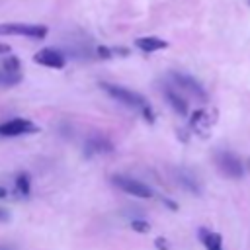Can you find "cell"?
Returning <instances> with one entry per match:
<instances>
[{
    "instance_id": "cell-19",
    "label": "cell",
    "mask_w": 250,
    "mask_h": 250,
    "mask_svg": "<svg viewBox=\"0 0 250 250\" xmlns=\"http://www.w3.org/2000/svg\"><path fill=\"white\" fill-rule=\"evenodd\" d=\"M154 242H156V248H158V250H168V244H166L164 238H156Z\"/></svg>"
},
{
    "instance_id": "cell-2",
    "label": "cell",
    "mask_w": 250,
    "mask_h": 250,
    "mask_svg": "<svg viewBox=\"0 0 250 250\" xmlns=\"http://www.w3.org/2000/svg\"><path fill=\"white\" fill-rule=\"evenodd\" d=\"M102 88L107 92V96H111L113 100H117V102H121V104H125V105L141 107V109L146 105V100H145L141 94H137V92H133V90H129V88L115 86V84H102Z\"/></svg>"
},
{
    "instance_id": "cell-8",
    "label": "cell",
    "mask_w": 250,
    "mask_h": 250,
    "mask_svg": "<svg viewBox=\"0 0 250 250\" xmlns=\"http://www.w3.org/2000/svg\"><path fill=\"white\" fill-rule=\"evenodd\" d=\"M135 45L143 51V53H152V51H160V49H166L168 43L160 37H154V35H148V37H139L135 39Z\"/></svg>"
},
{
    "instance_id": "cell-20",
    "label": "cell",
    "mask_w": 250,
    "mask_h": 250,
    "mask_svg": "<svg viewBox=\"0 0 250 250\" xmlns=\"http://www.w3.org/2000/svg\"><path fill=\"white\" fill-rule=\"evenodd\" d=\"M8 219H10V213H8L6 209L0 207V221H8Z\"/></svg>"
},
{
    "instance_id": "cell-6",
    "label": "cell",
    "mask_w": 250,
    "mask_h": 250,
    "mask_svg": "<svg viewBox=\"0 0 250 250\" xmlns=\"http://www.w3.org/2000/svg\"><path fill=\"white\" fill-rule=\"evenodd\" d=\"M170 78L176 82V86L180 88V90H186L188 94H191V96H195V98H199V100H207V94H205V90H203V86L195 80V78H191V76H188V74H182V72H170Z\"/></svg>"
},
{
    "instance_id": "cell-10",
    "label": "cell",
    "mask_w": 250,
    "mask_h": 250,
    "mask_svg": "<svg viewBox=\"0 0 250 250\" xmlns=\"http://www.w3.org/2000/svg\"><path fill=\"white\" fill-rule=\"evenodd\" d=\"M111 150H113V145L102 135H94L86 143V152H98L100 154V152H111Z\"/></svg>"
},
{
    "instance_id": "cell-22",
    "label": "cell",
    "mask_w": 250,
    "mask_h": 250,
    "mask_svg": "<svg viewBox=\"0 0 250 250\" xmlns=\"http://www.w3.org/2000/svg\"><path fill=\"white\" fill-rule=\"evenodd\" d=\"M0 250H16L14 244H0Z\"/></svg>"
},
{
    "instance_id": "cell-5",
    "label": "cell",
    "mask_w": 250,
    "mask_h": 250,
    "mask_svg": "<svg viewBox=\"0 0 250 250\" xmlns=\"http://www.w3.org/2000/svg\"><path fill=\"white\" fill-rule=\"evenodd\" d=\"M113 182L129 195H135V197H141V199H146V197H152V189L139 182V180H133V178H127V176H115Z\"/></svg>"
},
{
    "instance_id": "cell-7",
    "label": "cell",
    "mask_w": 250,
    "mask_h": 250,
    "mask_svg": "<svg viewBox=\"0 0 250 250\" xmlns=\"http://www.w3.org/2000/svg\"><path fill=\"white\" fill-rule=\"evenodd\" d=\"M33 61H35L37 64H43V66H49V68H62V66L66 64L64 57H62L59 51L49 49V47H45V49H41L39 53H35V55H33Z\"/></svg>"
},
{
    "instance_id": "cell-1",
    "label": "cell",
    "mask_w": 250,
    "mask_h": 250,
    "mask_svg": "<svg viewBox=\"0 0 250 250\" xmlns=\"http://www.w3.org/2000/svg\"><path fill=\"white\" fill-rule=\"evenodd\" d=\"M0 35H23L29 39H45L47 27L39 25V23L8 21V23H0Z\"/></svg>"
},
{
    "instance_id": "cell-17",
    "label": "cell",
    "mask_w": 250,
    "mask_h": 250,
    "mask_svg": "<svg viewBox=\"0 0 250 250\" xmlns=\"http://www.w3.org/2000/svg\"><path fill=\"white\" fill-rule=\"evenodd\" d=\"M131 229L135 232H148L150 230V225L146 221H143V219H133L131 221Z\"/></svg>"
},
{
    "instance_id": "cell-18",
    "label": "cell",
    "mask_w": 250,
    "mask_h": 250,
    "mask_svg": "<svg viewBox=\"0 0 250 250\" xmlns=\"http://www.w3.org/2000/svg\"><path fill=\"white\" fill-rule=\"evenodd\" d=\"M98 55H100L102 59H109V57H111V49H107V47H98Z\"/></svg>"
},
{
    "instance_id": "cell-21",
    "label": "cell",
    "mask_w": 250,
    "mask_h": 250,
    "mask_svg": "<svg viewBox=\"0 0 250 250\" xmlns=\"http://www.w3.org/2000/svg\"><path fill=\"white\" fill-rule=\"evenodd\" d=\"M6 53H10V45L0 43V55H6Z\"/></svg>"
},
{
    "instance_id": "cell-12",
    "label": "cell",
    "mask_w": 250,
    "mask_h": 250,
    "mask_svg": "<svg viewBox=\"0 0 250 250\" xmlns=\"http://www.w3.org/2000/svg\"><path fill=\"white\" fill-rule=\"evenodd\" d=\"M199 236H201V242H203V246L207 250H221L223 248V238H221L219 232H211V230L201 229Z\"/></svg>"
},
{
    "instance_id": "cell-25",
    "label": "cell",
    "mask_w": 250,
    "mask_h": 250,
    "mask_svg": "<svg viewBox=\"0 0 250 250\" xmlns=\"http://www.w3.org/2000/svg\"><path fill=\"white\" fill-rule=\"evenodd\" d=\"M248 2H250V0H248Z\"/></svg>"
},
{
    "instance_id": "cell-14",
    "label": "cell",
    "mask_w": 250,
    "mask_h": 250,
    "mask_svg": "<svg viewBox=\"0 0 250 250\" xmlns=\"http://www.w3.org/2000/svg\"><path fill=\"white\" fill-rule=\"evenodd\" d=\"M21 82V72H8V70H0V86H14Z\"/></svg>"
},
{
    "instance_id": "cell-23",
    "label": "cell",
    "mask_w": 250,
    "mask_h": 250,
    "mask_svg": "<svg viewBox=\"0 0 250 250\" xmlns=\"http://www.w3.org/2000/svg\"><path fill=\"white\" fill-rule=\"evenodd\" d=\"M6 195H8V191H6V189L0 186V199H2V197H6Z\"/></svg>"
},
{
    "instance_id": "cell-9",
    "label": "cell",
    "mask_w": 250,
    "mask_h": 250,
    "mask_svg": "<svg viewBox=\"0 0 250 250\" xmlns=\"http://www.w3.org/2000/svg\"><path fill=\"white\" fill-rule=\"evenodd\" d=\"M215 123V119H211V111L209 109H197L193 115H191V127L195 131H207L211 125Z\"/></svg>"
},
{
    "instance_id": "cell-16",
    "label": "cell",
    "mask_w": 250,
    "mask_h": 250,
    "mask_svg": "<svg viewBox=\"0 0 250 250\" xmlns=\"http://www.w3.org/2000/svg\"><path fill=\"white\" fill-rule=\"evenodd\" d=\"M2 68L4 70H8V72H20L21 70V66H20V61H18V57H8L6 61H4V64H2Z\"/></svg>"
},
{
    "instance_id": "cell-4",
    "label": "cell",
    "mask_w": 250,
    "mask_h": 250,
    "mask_svg": "<svg viewBox=\"0 0 250 250\" xmlns=\"http://www.w3.org/2000/svg\"><path fill=\"white\" fill-rule=\"evenodd\" d=\"M37 131H39V127L35 123H31L29 119H23V117H16V119L0 123V135L2 137H20V135L37 133Z\"/></svg>"
},
{
    "instance_id": "cell-24",
    "label": "cell",
    "mask_w": 250,
    "mask_h": 250,
    "mask_svg": "<svg viewBox=\"0 0 250 250\" xmlns=\"http://www.w3.org/2000/svg\"><path fill=\"white\" fill-rule=\"evenodd\" d=\"M221 250H223V248H221Z\"/></svg>"
},
{
    "instance_id": "cell-13",
    "label": "cell",
    "mask_w": 250,
    "mask_h": 250,
    "mask_svg": "<svg viewBox=\"0 0 250 250\" xmlns=\"http://www.w3.org/2000/svg\"><path fill=\"white\" fill-rule=\"evenodd\" d=\"M16 186H18V191H20L21 195H29V191H31L29 174H27V172H20L18 178H16Z\"/></svg>"
},
{
    "instance_id": "cell-15",
    "label": "cell",
    "mask_w": 250,
    "mask_h": 250,
    "mask_svg": "<svg viewBox=\"0 0 250 250\" xmlns=\"http://www.w3.org/2000/svg\"><path fill=\"white\" fill-rule=\"evenodd\" d=\"M178 184H182V186H184L186 189H189L191 193H199V191H201L199 186H197V182H195V178H193V176H188V174H184V172H180Z\"/></svg>"
},
{
    "instance_id": "cell-3",
    "label": "cell",
    "mask_w": 250,
    "mask_h": 250,
    "mask_svg": "<svg viewBox=\"0 0 250 250\" xmlns=\"http://www.w3.org/2000/svg\"><path fill=\"white\" fill-rule=\"evenodd\" d=\"M215 160H217V168H219V170H221V174H225L227 178L238 180V178H242V176H244L242 162H240V158H238L236 154L223 150V152H219V154H217V158H215Z\"/></svg>"
},
{
    "instance_id": "cell-11",
    "label": "cell",
    "mask_w": 250,
    "mask_h": 250,
    "mask_svg": "<svg viewBox=\"0 0 250 250\" xmlns=\"http://www.w3.org/2000/svg\"><path fill=\"white\" fill-rule=\"evenodd\" d=\"M164 96H166V100L170 102V105H172L180 115H188V104H186V100H184L174 88H166V90H164Z\"/></svg>"
}]
</instances>
